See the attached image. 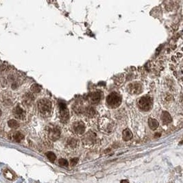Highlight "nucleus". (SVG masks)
Returning a JSON list of instances; mask_svg holds the SVG:
<instances>
[{
	"mask_svg": "<svg viewBox=\"0 0 183 183\" xmlns=\"http://www.w3.org/2000/svg\"><path fill=\"white\" fill-rule=\"evenodd\" d=\"M98 122L100 130L106 133L112 132L115 127V121L109 117L102 116V117H100Z\"/></svg>",
	"mask_w": 183,
	"mask_h": 183,
	"instance_id": "obj_1",
	"label": "nucleus"
},
{
	"mask_svg": "<svg viewBox=\"0 0 183 183\" xmlns=\"http://www.w3.org/2000/svg\"><path fill=\"white\" fill-rule=\"evenodd\" d=\"M38 110L42 116L49 117L52 110V103L46 98L41 99L38 102Z\"/></svg>",
	"mask_w": 183,
	"mask_h": 183,
	"instance_id": "obj_2",
	"label": "nucleus"
},
{
	"mask_svg": "<svg viewBox=\"0 0 183 183\" xmlns=\"http://www.w3.org/2000/svg\"><path fill=\"white\" fill-rule=\"evenodd\" d=\"M106 103L110 108H117L121 104V96L117 92L110 93L106 98Z\"/></svg>",
	"mask_w": 183,
	"mask_h": 183,
	"instance_id": "obj_3",
	"label": "nucleus"
},
{
	"mask_svg": "<svg viewBox=\"0 0 183 183\" xmlns=\"http://www.w3.org/2000/svg\"><path fill=\"white\" fill-rule=\"evenodd\" d=\"M46 132L49 139H51L53 141L58 140L60 136V129L58 126L54 124H49L47 126Z\"/></svg>",
	"mask_w": 183,
	"mask_h": 183,
	"instance_id": "obj_4",
	"label": "nucleus"
},
{
	"mask_svg": "<svg viewBox=\"0 0 183 183\" xmlns=\"http://www.w3.org/2000/svg\"><path fill=\"white\" fill-rule=\"evenodd\" d=\"M153 106V100L149 96H143L138 101V107L142 111H149Z\"/></svg>",
	"mask_w": 183,
	"mask_h": 183,
	"instance_id": "obj_5",
	"label": "nucleus"
},
{
	"mask_svg": "<svg viewBox=\"0 0 183 183\" xmlns=\"http://www.w3.org/2000/svg\"><path fill=\"white\" fill-rule=\"evenodd\" d=\"M59 117L60 121L63 124H66L69 118V109L67 105L64 102L59 103Z\"/></svg>",
	"mask_w": 183,
	"mask_h": 183,
	"instance_id": "obj_6",
	"label": "nucleus"
},
{
	"mask_svg": "<svg viewBox=\"0 0 183 183\" xmlns=\"http://www.w3.org/2000/svg\"><path fill=\"white\" fill-rule=\"evenodd\" d=\"M97 136L95 132L89 131L87 133H86L85 135L82 138V142L84 144L86 145H92L96 142Z\"/></svg>",
	"mask_w": 183,
	"mask_h": 183,
	"instance_id": "obj_7",
	"label": "nucleus"
},
{
	"mask_svg": "<svg viewBox=\"0 0 183 183\" xmlns=\"http://www.w3.org/2000/svg\"><path fill=\"white\" fill-rule=\"evenodd\" d=\"M71 129L75 134L80 135L83 134L85 131V125L82 121H76L72 124Z\"/></svg>",
	"mask_w": 183,
	"mask_h": 183,
	"instance_id": "obj_8",
	"label": "nucleus"
},
{
	"mask_svg": "<svg viewBox=\"0 0 183 183\" xmlns=\"http://www.w3.org/2000/svg\"><path fill=\"white\" fill-rule=\"evenodd\" d=\"M128 91L130 94L138 95V94H140L142 92V85H141V84L138 82H132L128 86Z\"/></svg>",
	"mask_w": 183,
	"mask_h": 183,
	"instance_id": "obj_9",
	"label": "nucleus"
},
{
	"mask_svg": "<svg viewBox=\"0 0 183 183\" xmlns=\"http://www.w3.org/2000/svg\"><path fill=\"white\" fill-rule=\"evenodd\" d=\"M102 98V94L99 91H95L89 95V100L91 104H97L100 102Z\"/></svg>",
	"mask_w": 183,
	"mask_h": 183,
	"instance_id": "obj_10",
	"label": "nucleus"
},
{
	"mask_svg": "<svg viewBox=\"0 0 183 183\" xmlns=\"http://www.w3.org/2000/svg\"><path fill=\"white\" fill-rule=\"evenodd\" d=\"M13 115L16 118L19 119H21V120L25 119V117H26V113L25 112V110L19 105L16 106L13 109Z\"/></svg>",
	"mask_w": 183,
	"mask_h": 183,
	"instance_id": "obj_11",
	"label": "nucleus"
},
{
	"mask_svg": "<svg viewBox=\"0 0 183 183\" xmlns=\"http://www.w3.org/2000/svg\"><path fill=\"white\" fill-rule=\"evenodd\" d=\"M73 111L75 112V113L77 115H80L82 113H84V108L83 104L80 102H77L74 103L73 105Z\"/></svg>",
	"mask_w": 183,
	"mask_h": 183,
	"instance_id": "obj_12",
	"label": "nucleus"
},
{
	"mask_svg": "<svg viewBox=\"0 0 183 183\" xmlns=\"http://www.w3.org/2000/svg\"><path fill=\"white\" fill-rule=\"evenodd\" d=\"M23 104L25 106H31L32 104V102H34V96L30 93H27L24 95V97H23Z\"/></svg>",
	"mask_w": 183,
	"mask_h": 183,
	"instance_id": "obj_13",
	"label": "nucleus"
},
{
	"mask_svg": "<svg viewBox=\"0 0 183 183\" xmlns=\"http://www.w3.org/2000/svg\"><path fill=\"white\" fill-rule=\"evenodd\" d=\"M84 115L89 118H93L95 115L96 111L91 106H88L86 108H84Z\"/></svg>",
	"mask_w": 183,
	"mask_h": 183,
	"instance_id": "obj_14",
	"label": "nucleus"
},
{
	"mask_svg": "<svg viewBox=\"0 0 183 183\" xmlns=\"http://www.w3.org/2000/svg\"><path fill=\"white\" fill-rule=\"evenodd\" d=\"M161 119L163 124H169V123H171V121H172L171 115H170L169 112H167V111H163V112H162Z\"/></svg>",
	"mask_w": 183,
	"mask_h": 183,
	"instance_id": "obj_15",
	"label": "nucleus"
},
{
	"mask_svg": "<svg viewBox=\"0 0 183 183\" xmlns=\"http://www.w3.org/2000/svg\"><path fill=\"white\" fill-rule=\"evenodd\" d=\"M122 136H123V139L124 141H129L130 140L132 137V133L131 132V130L128 128H126L123 131V134H122Z\"/></svg>",
	"mask_w": 183,
	"mask_h": 183,
	"instance_id": "obj_16",
	"label": "nucleus"
},
{
	"mask_svg": "<svg viewBox=\"0 0 183 183\" xmlns=\"http://www.w3.org/2000/svg\"><path fill=\"white\" fill-rule=\"evenodd\" d=\"M148 125L150 126L151 130H156L158 127H159V122L156 119L153 118H150L148 120Z\"/></svg>",
	"mask_w": 183,
	"mask_h": 183,
	"instance_id": "obj_17",
	"label": "nucleus"
},
{
	"mask_svg": "<svg viewBox=\"0 0 183 183\" xmlns=\"http://www.w3.org/2000/svg\"><path fill=\"white\" fill-rule=\"evenodd\" d=\"M8 125L10 128H12V129H16L19 127V124L17 121L14 120V119H10L8 121Z\"/></svg>",
	"mask_w": 183,
	"mask_h": 183,
	"instance_id": "obj_18",
	"label": "nucleus"
},
{
	"mask_svg": "<svg viewBox=\"0 0 183 183\" xmlns=\"http://www.w3.org/2000/svg\"><path fill=\"white\" fill-rule=\"evenodd\" d=\"M68 146L71 148H75L77 145V141L75 138H70L67 141Z\"/></svg>",
	"mask_w": 183,
	"mask_h": 183,
	"instance_id": "obj_19",
	"label": "nucleus"
},
{
	"mask_svg": "<svg viewBox=\"0 0 183 183\" xmlns=\"http://www.w3.org/2000/svg\"><path fill=\"white\" fill-rule=\"evenodd\" d=\"M23 134H22V133H21L20 132H16L13 134V138L16 142H21V141L23 139Z\"/></svg>",
	"mask_w": 183,
	"mask_h": 183,
	"instance_id": "obj_20",
	"label": "nucleus"
},
{
	"mask_svg": "<svg viewBox=\"0 0 183 183\" xmlns=\"http://www.w3.org/2000/svg\"><path fill=\"white\" fill-rule=\"evenodd\" d=\"M41 91V86H39L37 84H34L33 85H32L31 86V91L33 93H40Z\"/></svg>",
	"mask_w": 183,
	"mask_h": 183,
	"instance_id": "obj_21",
	"label": "nucleus"
},
{
	"mask_svg": "<svg viewBox=\"0 0 183 183\" xmlns=\"http://www.w3.org/2000/svg\"><path fill=\"white\" fill-rule=\"evenodd\" d=\"M46 156L51 162H54V161L56 160V155L52 152H47L46 153Z\"/></svg>",
	"mask_w": 183,
	"mask_h": 183,
	"instance_id": "obj_22",
	"label": "nucleus"
},
{
	"mask_svg": "<svg viewBox=\"0 0 183 183\" xmlns=\"http://www.w3.org/2000/svg\"><path fill=\"white\" fill-rule=\"evenodd\" d=\"M58 163H59V165H60V166H62V167H67L68 165H69L68 161L65 159H60L59 161H58Z\"/></svg>",
	"mask_w": 183,
	"mask_h": 183,
	"instance_id": "obj_23",
	"label": "nucleus"
},
{
	"mask_svg": "<svg viewBox=\"0 0 183 183\" xmlns=\"http://www.w3.org/2000/svg\"><path fill=\"white\" fill-rule=\"evenodd\" d=\"M5 176L9 180H12L14 178V176L12 175V172L10 171H7L5 172Z\"/></svg>",
	"mask_w": 183,
	"mask_h": 183,
	"instance_id": "obj_24",
	"label": "nucleus"
},
{
	"mask_svg": "<svg viewBox=\"0 0 183 183\" xmlns=\"http://www.w3.org/2000/svg\"><path fill=\"white\" fill-rule=\"evenodd\" d=\"M78 162V159L77 158H74V159H72L71 160V164L72 166H74Z\"/></svg>",
	"mask_w": 183,
	"mask_h": 183,
	"instance_id": "obj_25",
	"label": "nucleus"
},
{
	"mask_svg": "<svg viewBox=\"0 0 183 183\" xmlns=\"http://www.w3.org/2000/svg\"><path fill=\"white\" fill-rule=\"evenodd\" d=\"M121 183H129V182H128V180H122V181L121 182Z\"/></svg>",
	"mask_w": 183,
	"mask_h": 183,
	"instance_id": "obj_26",
	"label": "nucleus"
},
{
	"mask_svg": "<svg viewBox=\"0 0 183 183\" xmlns=\"http://www.w3.org/2000/svg\"><path fill=\"white\" fill-rule=\"evenodd\" d=\"M1 115H2V110L0 109V117H1Z\"/></svg>",
	"mask_w": 183,
	"mask_h": 183,
	"instance_id": "obj_27",
	"label": "nucleus"
}]
</instances>
